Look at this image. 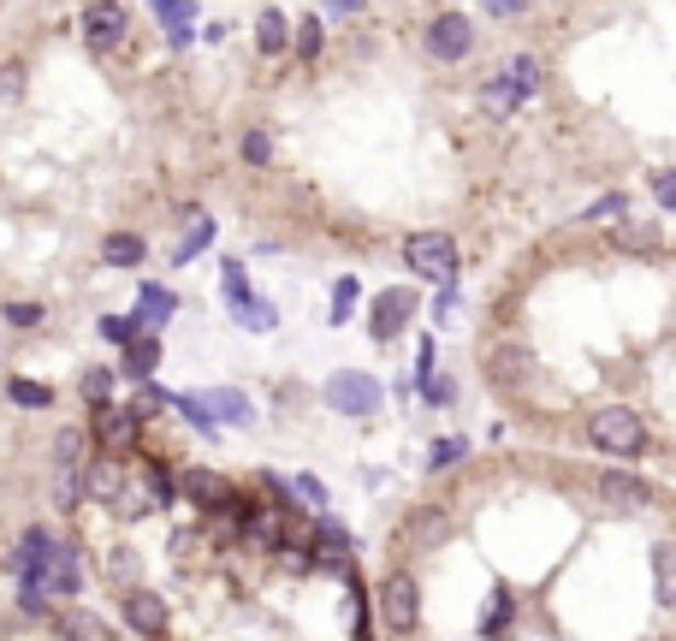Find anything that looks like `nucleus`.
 I'll list each match as a JSON object with an SVG mask.
<instances>
[{
    "instance_id": "nucleus-1",
    "label": "nucleus",
    "mask_w": 676,
    "mask_h": 641,
    "mask_svg": "<svg viewBox=\"0 0 676 641\" xmlns=\"http://www.w3.org/2000/svg\"><path fill=\"white\" fill-rule=\"evenodd\" d=\"M587 440L606 451V458H641L646 428H641L635 411H623V404H606V411L587 416Z\"/></svg>"
},
{
    "instance_id": "nucleus-2",
    "label": "nucleus",
    "mask_w": 676,
    "mask_h": 641,
    "mask_svg": "<svg viewBox=\"0 0 676 641\" xmlns=\"http://www.w3.org/2000/svg\"><path fill=\"white\" fill-rule=\"evenodd\" d=\"M404 261L421 273V280H433V285H451V280H458V244H451L446 232H409Z\"/></svg>"
},
{
    "instance_id": "nucleus-3",
    "label": "nucleus",
    "mask_w": 676,
    "mask_h": 641,
    "mask_svg": "<svg viewBox=\"0 0 676 641\" xmlns=\"http://www.w3.org/2000/svg\"><path fill=\"white\" fill-rule=\"evenodd\" d=\"M380 398H386V392H380L374 374L338 369L333 381H327V404H333L338 416H374V411H380Z\"/></svg>"
},
{
    "instance_id": "nucleus-4",
    "label": "nucleus",
    "mask_w": 676,
    "mask_h": 641,
    "mask_svg": "<svg viewBox=\"0 0 676 641\" xmlns=\"http://www.w3.org/2000/svg\"><path fill=\"white\" fill-rule=\"evenodd\" d=\"M380 618H386L392 636H409L421 623V588L416 576H386V588H380Z\"/></svg>"
},
{
    "instance_id": "nucleus-5",
    "label": "nucleus",
    "mask_w": 676,
    "mask_h": 641,
    "mask_svg": "<svg viewBox=\"0 0 676 641\" xmlns=\"http://www.w3.org/2000/svg\"><path fill=\"white\" fill-rule=\"evenodd\" d=\"M469 42H475V31H469L463 12H439V19L428 24V54L433 60H463Z\"/></svg>"
},
{
    "instance_id": "nucleus-6",
    "label": "nucleus",
    "mask_w": 676,
    "mask_h": 641,
    "mask_svg": "<svg viewBox=\"0 0 676 641\" xmlns=\"http://www.w3.org/2000/svg\"><path fill=\"white\" fill-rule=\"evenodd\" d=\"M599 499L617 505V511H646V505H653V487L629 470H606L599 475Z\"/></svg>"
},
{
    "instance_id": "nucleus-7",
    "label": "nucleus",
    "mask_w": 676,
    "mask_h": 641,
    "mask_svg": "<svg viewBox=\"0 0 676 641\" xmlns=\"http://www.w3.org/2000/svg\"><path fill=\"white\" fill-rule=\"evenodd\" d=\"M190 404H196V411H202V416H209V421H214V428H219V421H249V416H256V411H249V398H244V392H238V386H214V392H190Z\"/></svg>"
},
{
    "instance_id": "nucleus-8",
    "label": "nucleus",
    "mask_w": 676,
    "mask_h": 641,
    "mask_svg": "<svg viewBox=\"0 0 676 641\" xmlns=\"http://www.w3.org/2000/svg\"><path fill=\"white\" fill-rule=\"evenodd\" d=\"M125 618H131V630H143V636H167V600L149 594V588L125 594Z\"/></svg>"
},
{
    "instance_id": "nucleus-9",
    "label": "nucleus",
    "mask_w": 676,
    "mask_h": 641,
    "mask_svg": "<svg viewBox=\"0 0 676 641\" xmlns=\"http://www.w3.org/2000/svg\"><path fill=\"white\" fill-rule=\"evenodd\" d=\"M409 310H416V297H409V291H386V297L374 303L369 333H374L380 345H386V339H398V333H404V320H409Z\"/></svg>"
},
{
    "instance_id": "nucleus-10",
    "label": "nucleus",
    "mask_w": 676,
    "mask_h": 641,
    "mask_svg": "<svg viewBox=\"0 0 676 641\" xmlns=\"http://www.w3.org/2000/svg\"><path fill=\"white\" fill-rule=\"evenodd\" d=\"M83 36H90L95 48H113V42L125 36V7H90L83 12Z\"/></svg>"
},
{
    "instance_id": "nucleus-11",
    "label": "nucleus",
    "mask_w": 676,
    "mask_h": 641,
    "mask_svg": "<svg viewBox=\"0 0 676 641\" xmlns=\"http://www.w3.org/2000/svg\"><path fill=\"white\" fill-rule=\"evenodd\" d=\"M48 547H54V535H48V529H24V541L7 552V571L24 582V576H31L36 564H42V552H48Z\"/></svg>"
},
{
    "instance_id": "nucleus-12",
    "label": "nucleus",
    "mask_w": 676,
    "mask_h": 641,
    "mask_svg": "<svg viewBox=\"0 0 676 641\" xmlns=\"http://www.w3.org/2000/svg\"><path fill=\"white\" fill-rule=\"evenodd\" d=\"M60 636L66 641H120L101 611H60Z\"/></svg>"
},
{
    "instance_id": "nucleus-13",
    "label": "nucleus",
    "mask_w": 676,
    "mask_h": 641,
    "mask_svg": "<svg viewBox=\"0 0 676 641\" xmlns=\"http://www.w3.org/2000/svg\"><path fill=\"white\" fill-rule=\"evenodd\" d=\"M653 588H658V606H676V547H653Z\"/></svg>"
},
{
    "instance_id": "nucleus-14",
    "label": "nucleus",
    "mask_w": 676,
    "mask_h": 641,
    "mask_svg": "<svg viewBox=\"0 0 676 641\" xmlns=\"http://www.w3.org/2000/svg\"><path fill=\"white\" fill-rule=\"evenodd\" d=\"M101 261H113V268H137V261H143V238H131V232H108V238H101Z\"/></svg>"
},
{
    "instance_id": "nucleus-15",
    "label": "nucleus",
    "mask_w": 676,
    "mask_h": 641,
    "mask_svg": "<svg viewBox=\"0 0 676 641\" xmlns=\"http://www.w3.org/2000/svg\"><path fill=\"white\" fill-rule=\"evenodd\" d=\"M155 362H160L155 333H149V339H131V345H125V374H131V381H149V374H155Z\"/></svg>"
},
{
    "instance_id": "nucleus-16",
    "label": "nucleus",
    "mask_w": 676,
    "mask_h": 641,
    "mask_svg": "<svg viewBox=\"0 0 676 641\" xmlns=\"http://www.w3.org/2000/svg\"><path fill=\"white\" fill-rule=\"evenodd\" d=\"M155 19L167 24V42H190V24H196V7H179V0H167V7H155Z\"/></svg>"
},
{
    "instance_id": "nucleus-17",
    "label": "nucleus",
    "mask_w": 676,
    "mask_h": 641,
    "mask_svg": "<svg viewBox=\"0 0 676 641\" xmlns=\"http://www.w3.org/2000/svg\"><path fill=\"white\" fill-rule=\"evenodd\" d=\"M505 83H510V95H534L540 90V60H528V54H517V60L505 66Z\"/></svg>"
},
{
    "instance_id": "nucleus-18",
    "label": "nucleus",
    "mask_w": 676,
    "mask_h": 641,
    "mask_svg": "<svg viewBox=\"0 0 676 641\" xmlns=\"http://www.w3.org/2000/svg\"><path fill=\"white\" fill-rule=\"evenodd\" d=\"M184 487H190V499H202V505H232L226 481L209 475V470H190V475H184Z\"/></svg>"
},
{
    "instance_id": "nucleus-19",
    "label": "nucleus",
    "mask_w": 676,
    "mask_h": 641,
    "mask_svg": "<svg viewBox=\"0 0 676 641\" xmlns=\"http://www.w3.org/2000/svg\"><path fill=\"white\" fill-rule=\"evenodd\" d=\"M83 463V428H60L54 434V470H78Z\"/></svg>"
},
{
    "instance_id": "nucleus-20",
    "label": "nucleus",
    "mask_w": 676,
    "mask_h": 641,
    "mask_svg": "<svg viewBox=\"0 0 676 641\" xmlns=\"http://www.w3.org/2000/svg\"><path fill=\"white\" fill-rule=\"evenodd\" d=\"M137 434V411H101V440L108 446H131Z\"/></svg>"
},
{
    "instance_id": "nucleus-21",
    "label": "nucleus",
    "mask_w": 676,
    "mask_h": 641,
    "mask_svg": "<svg viewBox=\"0 0 676 641\" xmlns=\"http://www.w3.org/2000/svg\"><path fill=\"white\" fill-rule=\"evenodd\" d=\"M137 320H167L172 315V291L167 285H143V297H137Z\"/></svg>"
},
{
    "instance_id": "nucleus-22",
    "label": "nucleus",
    "mask_w": 676,
    "mask_h": 641,
    "mask_svg": "<svg viewBox=\"0 0 676 641\" xmlns=\"http://www.w3.org/2000/svg\"><path fill=\"white\" fill-rule=\"evenodd\" d=\"M256 42H261V54H279L285 48V19H279V12H261V24H256Z\"/></svg>"
},
{
    "instance_id": "nucleus-23",
    "label": "nucleus",
    "mask_w": 676,
    "mask_h": 641,
    "mask_svg": "<svg viewBox=\"0 0 676 641\" xmlns=\"http://www.w3.org/2000/svg\"><path fill=\"white\" fill-rule=\"evenodd\" d=\"M83 493H95V499H120V470H113V463H95L90 481H83Z\"/></svg>"
},
{
    "instance_id": "nucleus-24",
    "label": "nucleus",
    "mask_w": 676,
    "mask_h": 641,
    "mask_svg": "<svg viewBox=\"0 0 676 641\" xmlns=\"http://www.w3.org/2000/svg\"><path fill=\"white\" fill-rule=\"evenodd\" d=\"M522 362H534V357H528V351H517V345H505V351H498V369H493V381H498V386H517Z\"/></svg>"
},
{
    "instance_id": "nucleus-25",
    "label": "nucleus",
    "mask_w": 676,
    "mask_h": 641,
    "mask_svg": "<svg viewBox=\"0 0 676 641\" xmlns=\"http://www.w3.org/2000/svg\"><path fill=\"white\" fill-rule=\"evenodd\" d=\"M83 499V481H78V470H54V505H78Z\"/></svg>"
},
{
    "instance_id": "nucleus-26",
    "label": "nucleus",
    "mask_w": 676,
    "mask_h": 641,
    "mask_svg": "<svg viewBox=\"0 0 676 641\" xmlns=\"http://www.w3.org/2000/svg\"><path fill=\"white\" fill-rule=\"evenodd\" d=\"M209 244H214V221H209V214H196V226H190V238L179 244V261H190L196 250H209Z\"/></svg>"
},
{
    "instance_id": "nucleus-27",
    "label": "nucleus",
    "mask_w": 676,
    "mask_h": 641,
    "mask_svg": "<svg viewBox=\"0 0 676 641\" xmlns=\"http://www.w3.org/2000/svg\"><path fill=\"white\" fill-rule=\"evenodd\" d=\"M238 327L268 333V327H273V310H268V303H256V297H244V303H238Z\"/></svg>"
},
{
    "instance_id": "nucleus-28",
    "label": "nucleus",
    "mask_w": 676,
    "mask_h": 641,
    "mask_svg": "<svg viewBox=\"0 0 676 641\" xmlns=\"http://www.w3.org/2000/svg\"><path fill=\"white\" fill-rule=\"evenodd\" d=\"M7 392L19 404H31V411H42V404H54V392L48 386H36V381H7Z\"/></svg>"
},
{
    "instance_id": "nucleus-29",
    "label": "nucleus",
    "mask_w": 676,
    "mask_h": 641,
    "mask_svg": "<svg viewBox=\"0 0 676 641\" xmlns=\"http://www.w3.org/2000/svg\"><path fill=\"white\" fill-rule=\"evenodd\" d=\"M108 392H113V374H108V369H90V374H83V398H90V404H101V411H108Z\"/></svg>"
},
{
    "instance_id": "nucleus-30",
    "label": "nucleus",
    "mask_w": 676,
    "mask_h": 641,
    "mask_svg": "<svg viewBox=\"0 0 676 641\" xmlns=\"http://www.w3.org/2000/svg\"><path fill=\"white\" fill-rule=\"evenodd\" d=\"M617 214H623V221H629V202H623V196H599V202H594V209H587V221H599V226H611V221H617Z\"/></svg>"
},
{
    "instance_id": "nucleus-31",
    "label": "nucleus",
    "mask_w": 676,
    "mask_h": 641,
    "mask_svg": "<svg viewBox=\"0 0 676 641\" xmlns=\"http://www.w3.org/2000/svg\"><path fill=\"white\" fill-rule=\"evenodd\" d=\"M0 315H7V327H36V320H42V303H7Z\"/></svg>"
},
{
    "instance_id": "nucleus-32",
    "label": "nucleus",
    "mask_w": 676,
    "mask_h": 641,
    "mask_svg": "<svg viewBox=\"0 0 676 641\" xmlns=\"http://www.w3.org/2000/svg\"><path fill=\"white\" fill-rule=\"evenodd\" d=\"M458 458H463V440H439V446L428 451V470H451Z\"/></svg>"
},
{
    "instance_id": "nucleus-33",
    "label": "nucleus",
    "mask_w": 676,
    "mask_h": 641,
    "mask_svg": "<svg viewBox=\"0 0 676 641\" xmlns=\"http://www.w3.org/2000/svg\"><path fill=\"white\" fill-rule=\"evenodd\" d=\"M617 244L623 250H653V226H617Z\"/></svg>"
},
{
    "instance_id": "nucleus-34",
    "label": "nucleus",
    "mask_w": 676,
    "mask_h": 641,
    "mask_svg": "<svg viewBox=\"0 0 676 641\" xmlns=\"http://www.w3.org/2000/svg\"><path fill=\"white\" fill-rule=\"evenodd\" d=\"M226 297H232V310L249 297V285H244V261H226Z\"/></svg>"
},
{
    "instance_id": "nucleus-35",
    "label": "nucleus",
    "mask_w": 676,
    "mask_h": 641,
    "mask_svg": "<svg viewBox=\"0 0 676 641\" xmlns=\"http://www.w3.org/2000/svg\"><path fill=\"white\" fill-rule=\"evenodd\" d=\"M268 155H273L268 131H249V137H244V160H256V167H261V160H268Z\"/></svg>"
},
{
    "instance_id": "nucleus-36",
    "label": "nucleus",
    "mask_w": 676,
    "mask_h": 641,
    "mask_svg": "<svg viewBox=\"0 0 676 641\" xmlns=\"http://www.w3.org/2000/svg\"><path fill=\"white\" fill-rule=\"evenodd\" d=\"M101 339H113V345H131V320H125V315H101Z\"/></svg>"
},
{
    "instance_id": "nucleus-37",
    "label": "nucleus",
    "mask_w": 676,
    "mask_h": 641,
    "mask_svg": "<svg viewBox=\"0 0 676 641\" xmlns=\"http://www.w3.org/2000/svg\"><path fill=\"white\" fill-rule=\"evenodd\" d=\"M320 48V19H303L297 24V54H315Z\"/></svg>"
},
{
    "instance_id": "nucleus-38",
    "label": "nucleus",
    "mask_w": 676,
    "mask_h": 641,
    "mask_svg": "<svg viewBox=\"0 0 676 641\" xmlns=\"http://www.w3.org/2000/svg\"><path fill=\"white\" fill-rule=\"evenodd\" d=\"M350 303H357V280H338V291H333V320H345Z\"/></svg>"
},
{
    "instance_id": "nucleus-39",
    "label": "nucleus",
    "mask_w": 676,
    "mask_h": 641,
    "mask_svg": "<svg viewBox=\"0 0 676 641\" xmlns=\"http://www.w3.org/2000/svg\"><path fill=\"white\" fill-rule=\"evenodd\" d=\"M120 511H125V517H143V511H149V499H143V487H120Z\"/></svg>"
},
{
    "instance_id": "nucleus-40",
    "label": "nucleus",
    "mask_w": 676,
    "mask_h": 641,
    "mask_svg": "<svg viewBox=\"0 0 676 641\" xmlns=\"http://www.w3.org/2000/svg\"><path fill=\"white\" fill-rule=\"evenodd\" d=\"M653 191H658L665 209H676V172H653Z\"/></svg>"
},
{
    "instance_id": "nucleus-41",
    "label": "nucleus",
    "mask_w": 676,
    "mask_h": 641,
    "mask_svg": "<svg viewBox=\"0 0 676 641\" xmlns=\"http://www.w3.org/2000/svg\"><path fill=\"white\" fill-rule=\"evenodd\" d=\"M0 95H24V66H7V71H0Z\"/></svg>"
}]
</instances>
